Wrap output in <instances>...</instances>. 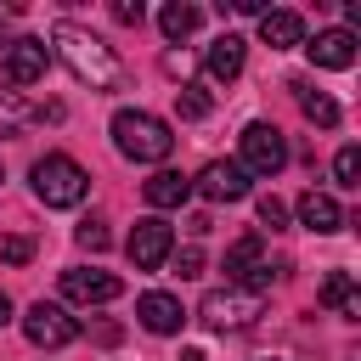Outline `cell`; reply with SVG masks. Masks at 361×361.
<instances>
[{
    "instance_id": "obj_27",
    "label": "cell",
    "mask_w": 361,
    "mask_h": 361,
    "mask_svg": "<svg viewBox=\"0 0 361 361\" xmlns=\"http://www.w3.org/2000/svg\"><path fill=\"white\" fill-rule=\"evenodd\" d=\"M113 17H118V23H141V6H130V0H118V6H113Z\"/></svg>"
},
{
    "instance_id": "obj_29",
    "label": "cell",
    "mask_w": 361,
    "mask_h": 361,
    "mask_svg": "<svg viewBox=\"0 0 361 361\" xmlns=\"http://www.w3.org/2000/svg\"><path fill=\"white\" fill-rule=\"evenodd\" d=\"M180 361H203V355H197V350H186V355H180Z\"/></svg>"
},
{
    "instance_id": "obj_28",
    "label": "cell",
    "mask_w": 361,
    "mask_h": 361,
    "mask_svg": "<svg viewBox=\"0 0 361 361\" xmlns=\"http://www.w3.org/2000/svg\"><path fill=\"white\" fill-rule=\"evenodd\" d=\"M6 322H11V299L0 293V327H6Z\"/></svg>"
},
{
    "instance_id": "obj_11",
    "label": "cell",
    "mask_w": 361,
    "mask_h": 361,
    "mask_svg": "<svg viewBox=\"0 0 361 361\" xmlns=\"http://www.w3.org/2000/svg\"><path fill=\"white\" fill-rule=\"evenodd\" d=\"M243 62H248V39H243V34H214L209 51H203V73H209L214 85H231V79L243 73Z\"/></svg>"
},
{
    "instance_id": "obj_19",
    "label": "cell",
    "mask_w": 361,
    "mask_h": 361,
    "mask_svg": "<svg viewBox=\"0 0 361 361\" xmlns=\"http://www.w3.org/2000/svg\"><path fill=\"white\" fill-rule=\"evenodd\" d=\"M197 23H203V11H197V6H186V0H169V6L158 11L164 39H186V34H197Z\"/></svg>"
},
{
    "instance_id": "obj_26",
    "label": "cell",
    "mask_w": 361,
    "mask_h": 361,
    "mask_svg": "<svg viewBox=\"0 0 361 361\" xmlns=\"http://www.w3.org/2000/svg\"><path fill=\"white\" fill-rule=\"evenodd\" d=\"M175 271H180L186 282H192V276H203V248H197V243H192V248H180V254H175Z\"/></svg>"
},
{
    "instance_id": "obj_5",
    "label": "cell",
    "mask_w": 361,
    "mask_h": 361,
    "mask_svg": "<svg viewBox=\"0 0 361 361\" xmlns=\"http://www.w3.org/2000/svg\"><path fill=\"white\" fill-rule=\"evenodd\" d=\"M248 175H276L282 164H288V135L276 130V124H265V118H254L248 130H243V158H237Z\"/></svg>"
},
{
    "instance_id": "obj_8",
    "label": "cell",
    "mask_w": 361,
    "mask_h": 361,
    "mask_svg": "<svg viewBox=\"0 0 361 361\" xmlns=\"http://www.w3.org/2000/svg\"><path fill=\"white\" fill-rule=\"evenodd\" d=\"M45 68H51L45 39L23 34V39H6V45H0V73H6L11 85H34V79H45Z\"/></svg>"
},
{
    "instance_id": "obj_22",
    "label": "cell",
    "mask_w": 361,
    "mask_h": 361,
    "mask_svg": "<svg viewBox=\"0 0 361 361\" xmlns=\"http://www.w3.org/2000/svg\"><path fill=\"white\" fill-rule=\"evenodd\" d=\"M333 180L350 186V192L361 186V152H355V147H338V158H333Z\"/></svg>"
},
{
    "instance_id": "obj_12",
    "label": "cell",
    "mask_w": 361,
    "mask_h": 361,
    "mask_svg": "<svg viewBox=\"0 0 361 361\" xmlns=\"http://www.w3.org/2000/svg\"><path fill=\"white\" fill-rule=\"evenodd\" d=\"M135 316H141V327L158 333V338L180 333V322H186V310H180L175 293H141V299H135Z\"/></svg>"
},
{
    "instance_id": "obj_13",
    "label": "cell",
    "mask_w": 361,
    "mask_h": 361,
    "mask_svg": "<svg viewBox=\"0 0 361 361\" xmlns=\"http://www.w3.org/2000/svg\"><path fill=\"white\" fill-rule=\"evenodd\" d=\"M259 39H265L271 51H293V45H305V17L288 11V6H271V11L259 17Z\"/></svg>"
},
{
    "instance_id": "obj_18",
    "label": "cell",
    "mask_w": 361,
    "mask_h": 361,
    "mask_svg": "<svg viewBox=\"0 0 361 361\" xmlns=\"http://www.w3.org/2000/svg\"><path fill=\"white\" fill-rule=\"evenodd\" d=\"M293 96H299V107H305V118H310V124H322V130H333V124H338V102H333L327 90H316L310 79H293Z\"/></svg>"
},
{
    "instance_id": "obj_6",
    "label": "cell",
    "mask_w": 361,
    "mask_h": 361,
    "mask_svg": "<svg viewBox=\"0 0 361 361\" xmlns=\"http://www.w3.org/2000/svg\"><path fill=\"white\" fill-rule=\"evenodd\" d=\"M23 333H28V344H39V350H62V344H73V338H79V322L68 316V305L39 299V305H28Z\"/></svg>"
},
{
    "instance_id": "obj_24",
    "label": "cell",
    "mask_w": 361,
    "mask_h": 361,
    "mask_svg": "<svg viewBox=\"0 0 361 361\" xmlns=\"http://www.w3.org/2000/svg\"><path fill=\"white\" fill-rule=\"evenodd\" d=\"M73 237H79V248L102 254V248H107V220H96V214H90V220H79V231H73Z\"/></svg>"
},
{
    "instance_id": "obj_17",
    "label": "cell",
    "mask_w": 361,
    "mask_h": 361,
    "mask_svg": "<svg viewBox=\"0 0 361 361\" xmlns=\"http://www.w3.org/2000/svg\"><path fill=\"white\" fill-rule=\"evenodd\" d=\"M141 197H147L152 209H180V203L192 197V175H180V169H158V175L141 186Z\"/></svg>"
},
{
    "instance_id": "obj_16",
    "label": "cell",
    "mask_w": 361,
    "mask_h": 361,
    "mask_svg": "<svg viewBox=\"0 0 361 361\" xmlns=\"http://www.w3.org/2000/svg\"><path fill=\"white\" fill-rule=\"evenodd\" d=\"M316 299H322L327 310H338L344 322H355V316H361V293H355V276H350V271H327V276H322V288H316Z\"/></svg>"
},
{
    "instance_id": "obj_15",
    "label": "cell",
    "mask_w": 361,
    "mask_h": 361,
    "mask_svg": "<svg viewBox=\"0 0 361 361\" xmlns=\"http://www.w3.org/2000/svg\"><path fill=\"white\" fill-rule=\"evenodd\" d=\"M299 226H310L316 237H327V231L344 226V209L333 203V192H316V186H310V192L299 197Z\"/></svg>"
},
{
    "instance_id": "obj_25",
    "label": "cell",
    "mask_w": 361,
    "mask_h": 361,
    "mask_svg": "<svg viewBox=\"0 0 361 361\" xmlns=\"http://www.w3.org/2000/svg\"><path fill=\"white\" fill-rule=\"evenodd\" d=\"M259 226L288 231V203H282V197H259Z\"/></svg>"
},
{
    "instance_id": "obj_1",
    "label": "cell",
    "mask_w": 361,
    "mask_h": 361,
    "mask_svg": "<svg viewBox=\"0 0 361 361\" xmlns=\"http://www.w3.org/2000/svg\"><path fill=\"white\" fill-rule=\"evenodd\" d=\"M51 45H56V56L73 68L79 85H90V90H124V62H118L113 45H102L90 28L56 23V28H51Z\"/></svg>"
},
{
    "instance_id": "obj_10",
    "label": "cell",
    "mask_w": 361,
    "mask_h": 361,
    "mask_svg": "<svg viewBox=\"0 0 361 361\" xmlns=\"http://www.w3.org/2000/svg\"><path fill=\"white\" fill-rule=\"evenodd\" d=\"M118 293H124V282L113 271H85V265L62 271V299L68 305H113Z\"/></svg>"
},
{
    "instance_id": "obj_21",
    "label": "cell",
    "mask_w": 361,
    "mask_h": 361,
    "mask_svg": "<svg viewBox=\"0 0 361 361\" xmlns=\"http://www.w3.org/2000/svg\"><path fill=\"white\" fill-rule=\"evenodd\" d=\"M175 113H180V118H209V113H214V96H209L203 85H180V90H175Z\"/></svg>"
},
{
    "instance_id": "obj_14",
    "label": "cell",
    "mask_w": 361,
    "mask_h": 361,
    "mask_svg": "<svg viewBox=\"0 0 361 361\" xmlns=\"http://www.w3.org/2000/svg\"><path fill=\"white\" fill-rule=\"evenodd\" d=\"M305 51H310L316 68H350V62H355V34H350V28H322Z\"/></svg>"
},
{
    "instance_id": "obj_2",
    "label": "cell",
    "mask_w": 361,
    "mask_h": 361,
    "mask_svg": "<svg viewBox=\"0 0 361 361\" xmlns=\"http://www.w3.org/2000/svg\"><path fill=\"white\" fill-rule=\"evenodd\" d=\"M107 130H113V147H118L130 164H164V158L175 152V130H169L158 113H147V107H118Z\"/></svg>"
},
{
    "instance_id": "obj_4",
    "label": "cell",
    "mask_w": 361,
    "mask_h": 361,
    "mask_svg": "<svg viewBox=\"0 0 361 361\" xmlns=\"http://www.w3.org/2000/svg\"><path fill=\"white\" fill-rule=\"evenodd\" d=\"M259 310H265V293H248V288H209L203 305H197V316H203L214 333H237V327H248Z\"/></svg>"
},
{
    "instance_id": "obj_20",
    "label": "cell",
    "mask_w": 361,
    "mask_h": 361,
    "mask_svg": "<svg viewBox=\"0 0 361 361\" xmlns=\"http://www.w3.org/2000/svg\"><path fill=\"white\" fill-rule=\"evenodd\" d=\"M28 118H39V107H28V102H23V90H0V135L23 130Z\"/></svg>"
},
{
    "instance_id": "obj_23",
    "label": "cell",
    "mask_w": 361,
    "mask_h": 361,
    "mask_svg": "<svg viewBox=\"0 0 361 361\" xmlns=\"http://www.w3.org/2000/svg\"><path fill=\"white\" fill-rule=\"evenodd\" d=\"M0 259H6V265H28V259H34V237H23V231H0Z\"/></svg>"
},
{
    "instance_id": "obj_3",
    "label": "cell",
    "mask_w": 361,
    "mask_h": 361,
    "mask_svg": "<svg viewBox=\"0 0 361 361\" xmlns=\"http://www.w3.org/2000/svg\"><path fill=\"white\" fill-rule=\"evenodd\" d=\"M85 192H90V175L68 152H45L34 164V197L45 209H73V203H85Z\"/></svg>"
},
{
    "instance_id": "obj_9",
    "label": "cell",
    "mask_w": 361,
    "mask_h": 361,
    "mask_svg": "<svg viewBox=\"0 0 361 361\" xmlns=\"http://www.w3.org/2000/svg\"><path fill=\"white\" fill-rule=\"evenodd\" d=\"M192 192H203L209 203H237V197H248V169L237 158H214V164L197 169Z\"/></svg>"
},
{
    "instance_id": "obj_7",
    "label": "cell",
    "mask_w": 361,
    "mask_h": 361,
    "mask_svg": "<svg viewBox=\"0 0 361 361\" xmlns=\"http://www.w3.org/2000/svg\"><path fill=\"white\" fill-rule=\"evenodd\" d=\"M124 248H130L135 271H164V259L175 254V226L158 220V214H147V220H135V231H130Z\"/></svg>"
}]
</instances>
